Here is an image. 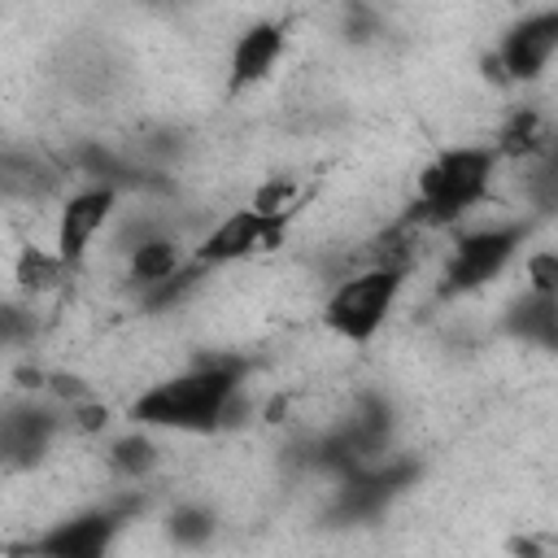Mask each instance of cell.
<instances>
[{"label":"cell","mask_w":558,"mask_h":558,"mask_svg":"<svg viewBox=\"0 0 558 558\" xmlns=\"http://www.w3.org/2000/svg\"><path fill=\"white\" fill-rule=\"evenodd\" d=\"M240 405V362H201L166 384H153L135 405L131 418L144 427H174V432H218L235 423Z\"/></svg>","instance_id":"6da1fadb"},{"label":"cell","mask_w":558,"mask_h":558,"mask_svg":"<svg viewBox=\"0 0 558 558\" xmlns=\"http://www.w3.org/2000/svg\"><path fill=\"white\" fill-rule=\"evenodd\" d=\"M493 153L488 148H449L440 153L423 174H418V201H414V218L423 222H453L462 218L471 205L484 201L488 179H493Z\"/></svg>","instance_id":"7a4b0ae2"},{"label":"cell","mask_w":558,"mask_h":558,"mask_svg":"<svg viewBox=\"0 0 558 558\" xmlns=\"http://www.w3.org/2000/svg\"><path fill=\"white\" fill-rule=\"evenodd\" d=\"M401 283H405V266H384V262H375L371 270L349 275V279L336 283V292L327 296V310H323L327 327H331L336 336L353 340V344L371 340V336L379 331V323L392 314Z\"/></svg>","instance_id":"3957f363"},{"label":"cell","mask_w":558,"mask_h":558,"mask_svg":"<svg viewBox=\"0 0 558 558\" xmlns=\"http://www.w3.org/2000/svg\"><path fill=\"white\" fill-rule=\"evenodd\" d=\"M527 227L510 222V227H484L458 240V248L449 253L445 279H440V296H466L475 288H484L488 279H497L506 270V262L514 257V248L523 244Z\"/></svg>","instance_id":"277c9868"},{"label":"cell","mask_w":558,"mask_h":558,"mask_svg":"<svg viewBox=\"0 0 558 558\" xmlns=\"http://www.w3.org/2000/svg\"><path fill=\"white\" fill-rule=\"evenodd\" d=\"M554 52H558V9H541L506 31V39L497 48V70L514 83H532L545 74Z\"/></svg>","instance_id":"5b68a950"},{"label":"cell","mask_w":558,"mask_h":558,"mask_svg":"<svg viewBox=\"0 0 558 558\" xmlns=\"http://www.w3.org/2000/svg\"><path fill=\"white\" fill-rule=\"evenodd\" d=\"M279 235H283V218L279 214H270V209H235V214H227L209 235H205V244L196 248V262L201 266H222V262H240V257H248V253H257V248H266V244H279Z\"/></svg>","instance_id":"8992f818"},{"label":"cell","mask_w":558,"mask_h":558,"mask_svg":"<svg viewBox=\"0 0 558 558\" xmlns=\"http://www.w3.org/2000/svg\"><path fill=\"white\" fill-rule=\"evenodd\" d=\"M135 510V501L122 506H100L87 514H74L65 523H57L48 536L35 541V554H52V558H96L109 549V541L118 536V527L126 523V514Z\"/></svg>","instance_id":"52a82bcc"},{"label":"cell","mask_w":558,"mask_h":558,"mask_svg":"<svg viewBox=\"0 0 558 558\" xmlns=\"http://www.w3.org/2000/svg\"><path fill=\"white\" fill-rule=\"evenodd\" d=\"M414 475H418L414 462H384V466L349 471L336 497V519H375Z\"/></svg>","instance_id":"ba28073f"},{"label":"cell","mask_w":558,"mask_h":558,"mask_svg":"<svg viewBox=\"0 0 558 558\" xmlns=\"http://www.w3.org/2000/svg\"><path fill=\"white\" fill-rule=\"evenodd\" d=\"M113 201H118V187L113 183H96V187H87V192H78V196L65 201V209L57 218V253H61L65 266H78L87 257L96 231L113 214Z\"/></svg>","instance_id":"9c48e42d"},{"label":"cell","mask_w":558,"mask_h":558,"mask_svg":"<svg viewBox=\"0 0 558 558\" xmlns=\"http://www.w3.org/2000/svg\"><path fill=\"white\" fill-rule=\"evenodd\" d=\"M283 22H257V26H248L240 39H235V48H231V74H227V87L231 92H244V87H253V83H262L266 74H270V65L279 61V52H283Z\"/></svg>","instance_id":"30bf717a"},{"label":"cell","mask_w":558,"mask_h":558,"mask_svg":"<svg viewBox=\"0 0 558 558\" xmlns=\"http://www.w3.org/2000/svg\"><path fill=\"white\" fill-rule=\"evenodd\" d=\"M57 432V414L44 405H13L0 423V449L9 466H35Z\"/></svg>","instance_id":"8fae6325"},{"label":"cell","mask_w":558,"mask_h":558,"mask_svg":"<svg viewBox=\"0 0 558 558\" xmlns=\"http://www.w3.org/2000/svg\"><path fill=\"white\" fill-rule=\"evenodd\" d=\"M506 331L514 340H523V344H536V349L558 353V296L532 288L523 301H514L506 310Z\"/></svg>","instance_id":"7c38bea8"},{"label":"cell","mask_w":558,"mask_h":558,"mask_svg":"<svg viewBox=\"0 0 558 558\" xmlns=\"http://www.w3.org/2000/svg\"><path fill=\"white\" fill-rule=\"evenodd\" d=\"M183 266H179V248H174V240H166V235H144L140 244H135V253H131V279L140 283V288H153V283H161V279H170V275H179Z\"/></svg>","instance_id":"4fadbf2b"},{"label":"cell","mask_w":558,"mask_h":558,"mask_svg":"<svg viewBox=\"0 0 558 558\" xmlns=\"http://www.w3.org/2000/svg\"><path fill=\"white\" fill-rule=\"evenodd\" d=\"M109 466H113L118 475H126V480H140V475H148V471L157 466V445H153L144 432L118 436V440L109 445Z\"/></svg>","instance_id":"5bb4252c"},{"label":"cell","mask_w":558,"mask_h":558,"mask_svg":"<svg viewBox=\"0 0 558 558\" xmlns=\"http://www.w3.org/2000/svg\"><path fill=\"white\" fill-rule=\"evenodd\" d=\"M214 536V514L201 506H179L170 514V541L174 545H205Z\"/></svg>","instance_id":"9a60e30c"},{"label":"cell","mask_w":558,"mask_h":558,"mask_svg":"<svg viewBox=\"0 0 558 558\" xmlns=\"http://www.w3.org/2000/svg\"><path fill=\"white\" fill-rule=\"evenodd\" d=\"M61 270H65L61 253L26 248V253H22V262H17V279H22L26 288H48V283H57V275H61Z\"/></svg>","instance_id":"2e32d148"},{"label":"cell","mask_w":558,"mask_h":558,"mask_svg":"<svg viewBox=\"0 0 558 558\" xmlns=\"http://www.w3.org/2000/svg\"><path fill=\"white\" fill-rule=\"evenodd\" d=\"M536 135H541L536 113H514L510 126L501 131V148L506 153H527V148H536Z\"/></svg>","instance_id":"e0dca14e"},{"label":"cell","mask_w":558,"mask_h":558,"mask_svg":"<svg viewBox=\"0 0 558 558\" xmlns=\"http://www.w3.org/2000/svg\"><path fill=\"white\" fill-rule=\"evenodd\" d=\"M527 283H532L536 292L558 296V253H536V257L527 262Z\"/></svg>","instance_id":"ac0fdd59"}]
</instances>
